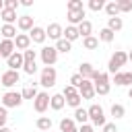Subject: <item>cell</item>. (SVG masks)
<instances>
[{
    "label": "cell",
    "mask_w": 132,
    "mask_h": 132,
    "mask_svg": "<svg viewBox=\"0 0 132 132\" xmlns=\"http://www.w3.org/2000/svg\"><path fill=\"white\" fill-rule=\"evenodd\" d=\"M66 10L68 12H72V10H85V4H82V0H68Z\"/></svg>",
    "instance_id": "obj_33"
},
{
    "label": "cell",
    "mask_w": 132,
    "mask_h": 132,
    "mask_svg": "<svg viewBox=\"0 0 132 132\" xmlns=\"http://www.w3.org/2000/svg\"><path fill=\"white\" fill-rule=\"evenodd\" d=\"M76 93H78V89H74L72 85H66V87H64V91H62V95H64L66 99H68V97H72V95H76Z\"/></svg>",
    "instance_id": "obj_41"
},
{
    "label": "cell",
    "mask_w": 132,
    "mask_h": 132,
    "mask_svg": "<svg viewBox=\"0 0 132 132\" xmlns=\"http://www.w3.org/2000/svg\"><path fill=\"white\" fill-rule=\"evenodd\" d=\"M78 37H80V33H78V27L66 25V29H64V39H68V41L72 43V41H76Z\"/></svg>",
    "instance_id": "obj_24"
},
{
    "label": "cell",
    "mask_w": 132,
    "mask_h": 132,
    "mask_svg": "<svg viewBox=\"0 0 132 132\" xmlns=\"http://www.w3.org/2000/svg\"><path fill=\"white\" fill-rule=\"evenodd\" d=\"M105 12H107V16L111 19V16H120L122 12H120V6H118V0H111V2H105V8H103Z\"/></svg>",
    "instance_id": "obj_23"
},
{
    "label": "cell",
    "mask_w": 132,
    "mask_h": 132,
    "mask_svg": "<svg viewBox=\"0 0 132 132\" xmlns=\"http://www.w3.org/2000/svg\"><path fill=\"white\" fill-rule=\"evenodd\" d=\"M23 72L29 74V76H33V74L37 72V62H33V64H25V66H23Z\"/></svg>",
    "instance_id": "obj_40"
},
{
    "label": "cell",
    "mask_w": 132,
    "mask_h": 132,
    "mask_svg": "<svg viewBox=\"0 0 132 132\" xmlns=\"http://www.w3.org/2000/svg\"><path fill=\"white\" fill-rule=\"evenodd\" d=\"M87 111H89V122H91L93 128H103V126L107 124L105 111H103V107H101L99 103H91V105L87 107Z\"/></svg>",
    "instance_id": "obj_2"
},
{
    "label": "cell",
    "mask_w": 132,
    "mask_h": 132,
    "mask_svg": "<svg viewBox=\"0 0 132 132\" xmlns=\"http://www.w3.org/2000/svg\"><path fill=\"white\" fill-rule=\"evenodd\" d=\"M6 66L10 70H21L25 66V58H23V52H14L8 60H6Z\"/></svg>",
    "instance_id": "obj_10"
},
{
    "label": "cell",
    "mask_w": 132,
    "mask_h": 132,
    "mask_svg": "<svg viewBox=\"0 0 132 132\" xmlns=\"http://www.w3.org/2000/svg\"><path fill=\"white\" fill-rule=\"evenodd\" d=\"M122 27H124V21H122V16H111V19H107V29H111L113 33L122 31Z\"/></svg>",
    "instance_id": "obj_27"
},
{
    "label": "cell",
    "mask_w": 132,
    "mask_h": 132,
    "mask_svg": "<svg viewBox=\"0 0 132 132\" xmlns=\"http://www.w3.org/2000/svg\"><path fill=\"white\" fill-rule=\"evenodd\" d=\"M37 93H39V91L35 89V85H27V87H25V89L21 91V95H23V99H31V101H33V99L37 97Z\"/></svg>",
    "instance_id": "obj_32"
},
{
    "label": "cell",
    "mask_w": 132,
    "mask_h": 132,
    "mask_svg": "<svg viewBox=\"0 0 132 132\" xmlns=\"http://www.w3.org/2000/svg\"><path fill=\"white\" fill-rule=\"evenodd\" d=\"M113 39H116V33H113L111 29H107V27L99 29V41H103V43H111Z\"/></svg>",
    "instance_id": "obj_29"
},
{
    "label": "cell",
    "mask_w": 132,
    "mask_h": 132,
    "mask_svg": "<svg viewBox=\"0 0 132 132\" xmlns=\"http://www.w3.org/2000/svg\"><path fill=\"white\" fill-rule=\"evenodd\" d=\"M45 33H47V39L60 41V39L64 37V27H62L60 23H50V25L45 27Z\"/></svg>",
    "instance_id": "obj_8"
},
{
    "label": "cell",
    "mask_w": 132,
    "mask_h": 132,
    "mask_svg": "<svg viewBox=\"0 0 132 132\" xmlns=\"http://www.w3.org/2000/svg\"><path fill=\"white\" fill-rule=\"evenodd\" d=\"M124 87H132V70L124 72Z\"/></svg>",
    "instance_id": "obj_46"
},
{
    "label": "cell",
    "mask_w": 132,
    "mask_h": 132,
    "mask_svg": "<svg viewBox=\"0 0 132 132\" xmlns=\"http://www.w3.org/2000/svg\"><path fill=\"white\" fill-rule=\"evenodd\" d=\"M29 37H31V41H33V43H43V41L47 39V33H45V29H43V27L35 25V27L29 31Z\"/></svg>",
    "instance_id": "obj_13"
},
{
    "label": "cell",
    "mask_w": 132,
    "mask_h": 132,
    "mask_svg": "<svg viewBox=\"0 0 132 132\" xmlns=\"http://www.w3.org/2000/svg\"><path fill=\"white\" fill-rule=\"evenodd\" d=\"M87 6H89L93 12H99V10H103V8H105V2H103V0H89V2H87Z\"/></svg>",
    "instance_id": "obj_34"
},
{
    "label": "cell",
    "mask_w": 132,
    "mask_h": 132,
    "mask_svg": "<svg viewBox=\"0 0 132 132\" xmlns=\"http://www.w3.org/2000/svg\"><path fill=\"white\" fill-rule=\"evenodd\" d=\"M6 120H8V109L4 105H0V128L6 126Z\"/></svg>",
    "instance_id": "obj_42"
},
{
    "label": "cell",
    "mask_w": 132,
    "mask_h": 132,
    "mask_svg": "<svg viewBox=\"0 0 132 132\" xmlns=\"http://www.w3.org/2000/svg\"><path fill=\"white\" fill-rule=\"evenodd\" d=\"M128 62H132V50L128 52Z\"/></svg>",
    "instance_id": "obj_51"
},
{
    "label": "cell",
    "mask_w": 132,
    "mask_h": 132,
    "mask_svg": "<svg viewBox=\"0 0 132 132\" xmlns=\"http://www.w3.org/2000/svg\"><path fill=\"white\" fill-rule=\"evenodd\" d=\"M0 78H2V74H0ZM0 85H2V82H0Z\"/></svg>",
    "instance_id": "obj_54"
},
{
    "label": "cell",
    "mask_w": 132,
    "mask_h": 132,
    "mask_svg": "<svg viewBox=\"0 0 132 132\" xmlns=\"http://www.w3.org/2000/svg\"><path fill=\"white\" fill-rule=\"evenodd\" d=\"M80 101H82V97L76 93V95H72V97H68V99H66V105H70L72 109H76V107H80Z\"/></svg>",
    "instance_id": "obj_36"
},
{
    "label": "cell",
    "mask_w": 132,
    "mask_h": 132,
    "mask_svg": "<svg viewBox=\"0 0 132 132\" xmlns=\"http://www.w3.org/2000/svg\"><path fill=\"white\" fill-rule=\"evenodd\" d=\"M58 50H56V45H43L41 50H39V58H41V62H43V66H54L56 62H58Z\"/></svg>",
    "instance_id": "obj_4"
},
{
    "label": "cell",
    "mask_w": 132,
    "mask_h": 132,
    "mask_svg": "<svg viewBox=\"0 0 132 132\" xmlns=\"http://www.w3.org/2000/svg\"><path fill=\"white\" fill-rule=\"evenodd\" d=\"M35 126H37V130H41V132H50V130H52V118H50V116H39L37 122H35Z\"/></svg>",
    "instance_id": "obj_22"
},
{
    "label": "cell",
    "mask_w": 132,
    "mask_h": 132,
    "mask_svg": "<svg viewBox=\"0 0 132 132\" xmlns=\"http://www.w3.org/2000/svg\"><path fill=\"white\" fill-rule=\"evenodd\" d=\"M64 105H66V97H64L62 93H56V95H52V99H50V107H52L54 111H60Z\"/></svg>",
    "instance_id": "obj_18"
},
{
    "label": "cell",
    "mask_w": 132,
    "mask_h": 132,
    "mask_svg": "<svg viewBox=\"0 0 132 132\" xmlns=\"http://www.w3.org/2000/svg\"><path fill=\"white\" fill-rule=\"evenodd\" d=\"M111 82H116L118 87H124V72H116L111 76Z\"/></svg>",
    "instance_id": "obj_43"
},
{
    "label": "cell",
    "mask_w": 132,
    "mask_h": 132,
    "mask_svg": "<svg viewBox=\"0 0 132 132\" xmlns=\"http://www.w3.org/2000/svg\"><path fill=\"white\" fill-rule=\"evenodd\" d=\"M56 50H58V54H68L70 50H72V43L68 41V39H60V41H56Z\"/></svg>",
    "instance_id": "obj_31"
},
{
    "label": "cell",
    "mask_w": 132,
    "mask_h": 132,
    "mask_svg": "<svg viewBox=\"0 0 132 132\" xmlns=\"http://www.w3.org/2000/svg\"><path fill=\"white\" fill-rule=\"evenodd\" d=\"M128 97H130V99H132V87H130V89H128Z\"/></svg>",
    "instance_id": "obj_52"
},
{
    "label": "cell",
    "mask_w": 132,
    "mask_h": 132,
    "mask_svg": "<svg viewBox=\"0 0 132 132\" xmlns=\"http://www.w3.org/2000/svg\"><path fill=\"white\" fill-rule=\"evenodd\" d=\"M101 132H118V126H116V122H107V124L101 128Z\"/></svg>",
    "instance_id": "obj_45"
},
{
    "label": "cell",
    "mask_w": 132,
    "mask_h": 132,
    "mask_svg": "<svg viewBox=\"0 0 132 132\" xmlns=\"http://www.w3.org/2000/svg\"><path fill=\"white\" fill-rule=\"evenodd\" d=\"M82 47H85V50H97V47H99V37H95V35L85 37V39H82Z\"/></svg>",
    "instance_id": "obj_30"
},
{
    "label": "cell",
    "mask_w": 132,
    "mask_h": 132,
    "mask_svg": "<svg viewBox=\"0 0 132 132\" xmlns=\"http://www.w3.org/2000/svg\"><path fill=\"white\" fill-rule=\"evenodd\" d=\"M126 62H128V52L116 50V52L111 54L109 62H107V72H109L111 76H113L116 72H122V66H126Z\"/></svg>",
    "instance_id": "obj_1"
},
{
    "label": "cell",
    "mask_w": 132,
    "mask_h": 132,
    "mask_svg": "<svg viewBox=\"0 0 132 132\" xmlns=\"http://www.w3.org/2000/svg\"><path fill=\"white\" fill-rule=\"evenodd\" d=\"M50 132H52V130H50Z\"/></svg>",
    "instance_id": "obj_55"
},
{
    "label": "cell",
    "mask_w": 132,
    "mask_h": 132,
    "mask_svg": "<svg viewBox=\"0 0 132 132\" xmlns=\"http://www.w3.org/2000/svg\"><path fill=\"white\" fill-rule=\"evenodd\" d=\"M85 16H87V12H85V10H72V12H66L68 25H72V27H78L82 21H87Z\"/></svg>",
    "instance_id": "obj_12"
},
{
    "label": "cell",
    "mask_w": 132,
    "mask_h": 132,
    "mask_svg": "<svg viewBox=\"0 0 132 132\" xmlns=\"http://www.w3.org/2000/svg\"><path fill=\"white\" fill-rule=\"evenodd\" d=\"M21 6H25V8L33 6V0H21Z\"/></svg>",
    "instance_id": "obj_48"
},
{
    "label": "cell",
    "mask_w": 132,
    "mask_h": 132,
    "mask_svg": "<svg viewBox=\"0 0 132 132\" xmlns=\"http://www.w3.org/2000/svg\"><path fill=\"white\" fill-rule=\"evenodd\" d=\"M78 132H95V128L91 124H82V126H78Z\"/></svg>",
    "instance_id": "obj_47"
},
{
    "label": "cell",
    "mask_w": 132,
    "mask_h": 132,
    "mask_svg": "<svg viewBox=\"0 0 132 132\" xmlns=\"http://www.w3.org/2000/svg\"><path fill=\"white\" fill-rule=\"evenodd\" d=\"M111 91V85H95V95H107Z\"/></svg>",
    "instance_id": "obj_38"
},
{
    "label": "cell",
    "mask_w": 132,
    "mask_h": 132,
    "mask_svg": "<svg viewBox=\"0 0 132 132\" xmlns=\"http://www.w3.org/2000/svg\"><path fill=\"white\" fill-rule=\"evenodd\" d=\"M78 95H80L82 99H93V97H95V85H93L89 78H85L82 85H80V89H78Z\"/></svg>",
    "instance_id": "obj_11"
},
{
    "label": "cell",
    "mask_w": 132,
    "mask_h": 132,
    "mask_svg": "<svg viewBox=\"0 0 132 132\" xmlns=\"http://www.w3.org/2000/svg\"><path fill=\"white\" fill-rule=\"evenodd\" d=\"M0 60H2V54H0Z\"/></svg>",
    "instance_id": "obj_53"
},
{
    "label": "cell",
    "mask_w": 132,
    "mask_h": 132,
    "mask_svg": "<svg viewBox=\"0 0 132 132\" xmlns=\"http://www.w3.org/2000/svg\"><path fill=\"white\" fill-rule=\"evenodd\" d=\"M14 52H16V45H14L12 39H2V41H0V54H2V58L8 60Z\"/></svg>",
    "instance_id": "obj_15"
},
{
    "label": "cell",
    "mask_w": 132,
    "mask_h": 132,
    "mask_svg": "<svg viewBox=\"0 0 132 132\" xmlns=\"http://www.w3.org/2000/svg\"><path fill=\"white\" fill-rule=\"evenodd\" d=\"M33 27H35V23H33V16H31V14H21V16H19L16 29H19L21 33H29Z\"/></svg>",
    "instance_id": "obj_9"
},
{
    "label": "cell",
    "mask_w": 132,
    "mask_h": 132,
    "mask_svg": "<svg viewBox=\"0 0 132 132\" xmlns=\"http://www.w3.org/2000/svg\"><path fill=\"white\" fill-rule=\"evenodd\" d=\"M91 82H93V85H107V82H111V80H109V72H99V70H95L93 76H91Z\"/></svg>",
    "instance_id": "obj_21"
},
{
    "label": "cell",
    "mask_w": 132,
    "mask_h": 132,
    "mask_svg": "<svg viewBox=\"0 0 132 132\" xmlns=\"http://www.w3.org/2000/svg\"><path fill=\"white\" fill-rule=\"evenodd\" d=\"M50 99H52V95H50V93L39 91V93H37V97L33 99V109H35L37 113H45V111L50 109Z\"/></svg>",
    "instance_id": "obj_6"
},
{
    "label": "cell",
    "mask_w": 132,
    "mask_h": 132,
    "mask_svg": "<svg viewBox=\"0 0 132 132\" xmlns=\"http://www.w3.org/2000/svg\"><path fill=\"white\" fill-rule=\"evenodd\" d=\"M109 113H111L113 120H122V118L126 116V107H124L122 103H113V105L109 107Z\"/></svg>",
    "instance_id": "obj_26"
},
{
    "label": "cell",
    "mask_w": 132,
    "mask_h": 132,
    "mask_svg": "<svg viewBox=\"0 0 132 132\" xmlns=\"http://www.w3.org/2000/svg\"><path fill=\"white\" fill-rule=\"evenodd\" d=\"M0 19L4 21V25H16L19 14H16V10H12V8H4V10L0 12Z\"/></svg>",
    "instance_id": "obj_16"
},
{
    "label": "cell",
    "mask_w": 132,
    "mask_h": 132,
    "mask_svg": "<svg viewBox=\"0 0 132 132\" xmlns=\"http://www.w3.org/2000/svg\"><path fill=\"white\" fill-rule=\"evenodd\" d=\"M31 37H29V33H19L16 35V39H14V45H16V52H25V50H29L31 47Z\"/></svg>",
    "instance_id": "obj_14"
},
{
    "label": "cell",
    "mask_w": 132,
    "mask_h": 132,
    "mask_svg": "<svg viewBox=\"0 0 132 132\" xmlns=\"http://www.w3.org/2000/svg\"><path fill=\"white\" fill-rule=\"evenodd\" d=\"M82 80H85V78H82V76H80L78 72H74V74L70 76V85H72L74 89H80V85H82Z\"/></svg>",
    "instance_id": "obj_37"
},
{
    "label": "cell",
    "mask_w": 132,
    "mask_h": 132,
    "mask_svg": "<svg viewBox=\"0 0 132 132\" xmlns=\"http://www.w3.org/2000/svg\"><path fill=\"white\" fill-rule=\"evenodd\" d=\"M4 10V0H0V12Z\"/></svg>",
    "instance_id": "obj_50"
},
{
    "label": "cell",
    "mask_w": 132,
    "mask_h": 132,
    "mask_svg": "<svg viewBox=\"0 0 132 132\" xmlns=\"http://www.w3.org/2000/svg\"><path fill=\"white\" fill-rule=\"evenodd\" d=\"M120 12H132V2L130 0H118Z\"/></svg>",
    "instance_id": "obj_39"
},
{
    "label": "cell",
    "mask_w": 132,
    "mask_h": 132,
    "mask_svg": "<svg viewBox=\"0 0 132 132\" xmlns=\"http://www.w3.org/2000/svg\"><path fill=\"white\" fill-rule=\"evenodd\" d=\"M56 80H58V72L54 66H43L39 70V85L43 89H52L56 85Z\"/></svg>",
    "instance_id": "obj_3"
},
{
    "label": "cell",
    "mask_w": 132,
    "mask_h": 132,
    "mask_svg": "<svg viewBox=\"0 0 132 132\" xmlns=\"http://www.w3.org/2000/svg\"><path fill=\"white\" fill-rule=\"evenodd\" d=\"M21 80V74H19V70H10V68H6L4 72H2V78H0V82H2V87L4 89H12L16 82Z\"/></svg>",
    "instance_id": "obj_7"
},
{
    "label": "cell",
    "mask_w": 132,
    "mask_h": 132,
    "mask_svg": "<svg viewBox=\"0 0 132 132\" xmlns=\"http://www.w3.org/2000/svg\"><path fill=\"white\" fill-rule=\"evenodd\" d=\"M23 58H25V64H33V62L37 60V52L29 47V50H25V52H23Z\"/></svg>",
    "instance_id": "obj_35"
},
{
    "label": "cell",
    "mask_w": 132,
    "mask_h": 132,
    "mask_svg": "<svg viewBox=\"0 0 132 132\" xmlns=\"http://www.w3.org/2000/svg\"><path fill=\"white\" fill-rule=\"evenodd\" d=\"M23 95L19 93V91H6L4 95H2V105L6 107V109H10V107H21L23 105Z\"/></svg>",
    "instance_id": "obj_5"
},
{
    "label": "cell",
    "mask_w": 132,
    "mask_h": 132,
    "mask_svg": "<svg viewBox=\"0 0 132 132\" xmlns=\"http://www.w3.org/2000/svg\"><path fill=\"white\" fill-rule=\"evenodd\" d=\"M78 33H80L82 39H85V37H91V35H93V23H91V21H82V23L78 25Z\"/></svg>",
    "instance_id": "obj_28"
},
{
    "label": "cell",
    "mask_w": 132,
    "mask_h": 132,
    "mask_svg": "<svg viewBox=\"0 0 132 132\" xmlns=\"http://www.w3.org/2000/svg\"><path fill=\"white\" fill-rule=\"evenodd\" d=\"M93 72H95V68H93V64H91V62H82V64L78 66V74H80L82 78H89V80H91Z\"/></svg>",
    "instance_id": "obj_25"
},
{
    "label": "cell",
    "mask_w": 132,
    "mask_h": 132,
    "mask_svg": "<svg viewBox=\"0 0 132 132\" xmlns=\"http://www.w3.org/2000/svg\"><path fill=\"white\" fill-rule=\"evenodd\" d=\"M0 132H12V130H10L8 126H2V128H0Z\"/></svg>",
    "instance_id": "obj_49"
},
{
    "label": "cell",
    "mask_w": 132,
    "mask_h": 132,
    "mask_svg": "<svg viewBox=\"0 0 132 132\" xmlns=\"http://www.w3.org/2000/svg\"><path fill=\"white\" fill-rule=\"evenodd\" d=\"M72 118H74V122H76L78 126H82V124H89V111H87L85 107H76Z\"/></svg>",
    "instance_id": "obj_20"
},
{
    "label": "cell",
    "mask_w": 132,
    "mask_h": 132,
    "mask_svg": "<svg viewBox=\"0 0 132 132\" xmlns=\"http://www.w3.org/2000/svg\"><path fill=\"white\" fill-rule=\"evenodd\" d=\"M0 33H2V39H16V25H2L0 27Z\"/></svg>",
    "instance_id": "obj_19"
},
{
    "label": "cell",
    "mask_w": 132,
    "mask_h": 132,
    "mask_svg": "<svg viewBox=\"0 0 132 132\" xmlns=\"http://www.w3.org/2000/svg\"><path fill=\"white\" fill-rule=\"evenodd\" d=\"M19 6H21L19 0H4V8H12V10H16Z\"/></svg>",
    "instance_id": "obj_44"
},
{
    "label": "cell",
    "mask_w": 132,
    "mask_h": 132,
    "mask_svg": "<svg viewBox=\"0 0 132 132\" xmlns=\"http://www.w3.org/2000/svg\"><path fill=\"white\" fill-rule=\"evenodd\" d=\"M60 132H78L74 118H62L60 120Z\"/></svg>",
    "instance_id": "obj_17"
}]
</instances>
